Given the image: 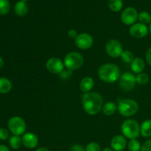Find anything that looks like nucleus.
<instances>
[{
	"mask_svg": "<svg viewBox=\"0 0 151 151\" xmlns=\"http://www.w3.org/2000/svg\"><path fill=\"white\" fill-rule=\"evenodd\" d=\"M82 105L84 111L88 114L96 115L103 109V97L94 91L85 93L82 96Z\"/></svg>",
	"mask_w": 151,
	"mask_h": 151,
	"instance_id": "1",
	"label": "nucleus"
},
{
	"mask_svg": "<svg viewBox=\"0 0 151 151\" xmlns=\"http://www.w3.org/2000/svg\"><path fill=\"white\" fill-rule=\"evenodd\" d=\"M97 75L100 79L107 83H115L120 77L119 66L114 63H106L99 68Z\"/></svg>",
	"mask_w": 151,
	"mask_h": 151,
	"instance_id": "2",
	"label": "nucleus"
},
{
	"mask_svg": "<svg viewBox=\"0 0 151 151\" xmlns=\"http://www.w3.org/2000/svg\"><path fill=\"white\" fill-rule=\"evenodd\" d=\"M121 131L125 138L136 139L140 135V125L134 119H127L122 124Z\"/></svg>",
	"mask_w": 151,
	"mask_h": 151,
	"instance_id": "3",
	"label": "nucleus"
},
{
	"mask_svg": "<svg viewBox=\"0 0 151 151\" xmlns=\"http://www.w3.org/2000/svg\"><path fill=\"white\" fill-rule=\"evenodd\" d=\"M117 109L122 116L128 117L132 116L137 113L139 110V104L132 99H124L118 103Z\"/></svg>",
	"mask_w": 151,
	"mask_h": 151,
	"instance_id": "4",
	"label": "nucleus"
},
{
	"mask_svg": "<svg viewBox=\"0 0 151 151\" xmlns=\"http://www.w3.org/2000/svg\"><path fill=\"white\" fill-rule=\"evenodd\" d=\"M84 62L83 57L78 52H70L64 58V66L66 69L70 71L77 70L83 66Z\"/></svg>",
	"mask_w": 151,
	"mask_h": 151,
	"instance_id": "5",
	"label": "nucleus"
},
{
	"mask_svg": "<svg viewBox=\"0 0 151 151\" xmlns=\"http://www.w3.org/2000/svg\"><path fill=\"white\" fill-rule=\"evenodd\" d=\"M7 126L10 132L16 136L22 135L26 131V123L20 116H13L10 118Z\"/></svg>",
	"mask_w": 151,
	"mask_h": 151,
	"instance_id": "6",
	"label": "nucleus"
},
{
	"mask_svg": "<svg viewBox=\"0 0 151 151\" xmlns=\"http://www.w3.org/2000/svg\"><path fill=\"white\" fill-rule=\"evenodd\" d=\"M119 84L121 88L124 91H131L132 89H134L137 84L136 76H134V74L131 72H125L119 77Z\"/></svg>",
	"mask_w": 151,
	"mask_h": 151,
	"instance_id": "7",
	"label": "nucleus"
},
{
	"mask_svg": "<svg viewBox=\"0 0 151 151\" xmlns=\"http://www.w3.org/2000/svg\"><path fill=\"white\" fill-rule=\"evenodd\" d=\"M106 51L107 54L111 58L120 57L123 50L122 46L119 41L116 39H111L106 44Z\"/></svg>",
	"mask_w": 151,
	"mask_h": 151,
	"instance_id": "8",
	"label": "nucleus"
},
{
	"mask_svg": "<svg viewBox=\"0 0 151 151\" xmlns=\"http://www.w3.org/2000/svg\"><path fill=\"white\" fill-rule=\"evenodd\" d=\"M75 44L79 49L88 50L92 47L94 44V38L88 33H80L75 39Z\"/></svg>",
	"mask_w": 151,
	"mask_h": 151,
	"instance_id": "9",
	"label": "nucleus"
},
{
	"mask_svg": "<svg viewBox=\"0 0 151 151\" xmlns=\"http://www.w3.org/2000/svg\"><path fill=\"white\" fill-rule=\"evenodd\" d=\"M64 63L60 58L56 57L50 58L46 64L47 70L55 75L61 73L64 70Z\"/></svg>",
	"mask_w": 151,
	"mask_h": 151,
	"instance_id": "10",
	"label": "nucleus"
},
{
	"mask_svg": "<svg viewBox=\"0 0 151 151\" xmlns=\"http://www.w3.org/2000/svg\"><path fill=\"white\" fill-rule=\"evenodd\" d=\"M138 13L134 7H127L121 14V20L125 25H133L138 19Z\"/></svg>",
	"mask_w": 151,
	"mask_h": 151,
	"instance_id": "11",
	"label": "nucleus"
},
{
	"mask_svg": "<svg viewBox=\"0 0 151 151\" xmlns=\"http://www.w3.org/2000/svg\"><path fill=\"white\" fill-rule=\"evenodd\" d=\"M149 28L142 23H135L130 27V35L135 38H142L148 34Z\"/></svg>",
	"mask_w": 151,
	"mask_h": 151,
	"instance_id": "12",
	"label": "nucleus"
},
{
	"mask_svg": "<svg viewBox=\"0 0 151 151\" xmlns=\"http://www.w3.org/2000/svg\"><path fill=\"white\" fill-rule=\"evenodd\" d=\"M22 145L25 147L29 149H33L37 147L38 144V138L33 133H26L22 138Z\"/></svg>",
	"mask_w": 151,
	"mask_h": 151,
	"instance_id": "13",
	"label": "nucleus"
},
{
	"mask_svg": "<svg viewBox=\"0 0 151 151\" xmlns=\"http://www.w3.org/2000/svg\"><path fill=\"white\" fill-rule=\"evenodd\" d=\"M126 139L122 135H116L111 141V147L114 151H122L127 146Z\"/></svg>",
	"mask_w": 151,
	"mask_h": 151,
	"instance_id": "14",
	"label": "nucleus"
},
{
	"mask_svg": "<svg viewBox=\"0 0 151 151\" xmlns=\"http://www.w3.org/2000/svg\"><path fill=\"white\" fill-rule=\"evenodd\" d=\"M145 68V63L141 58H136L131 63V69L135 74H140L144 71Z\"/></svg>",
	"mask_w": 151,
	"mask_h": 151,
	"instance_id": "15",
	"label": "nucleus"
},
{
	"mask_svg": "<svg viewBox=\"0 0 151 151\" xmlns=\"http://www.w3.org/2000/svg\"><path fill=\"white\" fill-rule=\"evenodd\" d=\"M94 86V81L91 77H85L83 78L80 83V88L84 93H88L92 90Z\"/></svg>",
	"mask_w": 151,
	"mask_h": 151,
	"instance_id": "16",
	"label": "nucleus"
},
{
	"mask_svg": "<svg viewBox=\"0 0 151 151\" xmlns=\"http://www.w3.org/2000/svg\"><path fill=\"white\" fill-rule=\"evenodd\" d=\"M140 134L144 138L151 137V119L145 120L140 126Z\"/></svg>",
	"mask_w": 151,
	"mask_h": 151,
	"instance_id": "17",
	"label": "nucleus"
},
{
	"mask_svg": "<svg viewBox=\"0 0 151 151\" xmlns=\"http://www.w3.org/2000/svg\"><path fill=\"white\" fill-rule=\"evenodd\" d=\"M14 11L16 15L19 16H24L27 13L28 6L26 1H19L15 4Z\"/></svg>",
	"mask_w": 151,
	"mask_h": 151,
	"instance_id": "18",
	"label": "nucleus"
},
{
	"mask_svg": "<svg viewBox=\"0 0 151 151\" xmlns=\"http://www.w3.org/2000/svg\"><path fill=\"white\" fill-rule=\"evenodd\" d=\"M103 112L106 116H111L116 112L117 106L114 102H108L105 103L103 106Z\"/></svg>",
	"mask_w": 151,
	"mask_h": 151,
	"instance_id": "19",
	"label": "nucleus"
},
{
	"mask_svg": "<svg viewBox=\"0 0 151 151\" xmlns=\"http://www.w3.org/2000/svg\"><path fill=\"white\" fill-rule=\"evenodd\" d=\"M12 83L10 80L5 78H0V93L7 94L11 90Z\"/></svg>",
	"mask_w": 151,
	"mask_h": 151,
	"instance_id": "20",
	"label": "nucleus"
},
{
	"mask_svg": "<svg viewBox=\"0 0 151 151\" xmlns=\"http://www.w3.org/2000/svg\"><path fill=\"white\" fill-rule=\"evenodd\" d=\"M9 144L12 148L14 149V150H17V149L20 148V147L22 146V139L19 136L13 135L10 137Z\"/></svg>",
	"mask_w": 151,
	"mask_h": 151,
	"instance_id": "21",
	"label": "nucleus"
},
{
	"mask_svg": "<svg viewBox=\"0 0 151 151\" xmlns=\"http://www.w3.org/2000/svg\"><path fill=\"white\" fill-rule=\"evenodd\" d=\"M123 2L122 0H109V7L112 11L119 12L122 10Z\"/></svg>",
	"mask_w": 151,
	"mask_h": 151,
	"instance_id": "22",
	"label": "nucleus"
},
{
	"mask_svg": "<svg viewBox=\"0 0 151 151\" xmlns=\"http://www.w3.org/2000/svg\"><path fill=\"white\" fill-rule=\"evenodd\" d=\"M136 80H137V83L139 85H146L148 83L149 81H150V78H149L148 75L144 72L138 74L136 76Z\"/></svg>",
	"mask_w": 151,
	"mask_h": 151,
	"instance_id": "23",
	"label": "nucleus"
},
{
	"mask_svg": "<svg viewBox=\"0 0 151 151\" xmlns=\"http://www.w3.org/2000/svg\"><path fill=\"white\" fill-rule=\"evenodd\" d=\"M138 19L140 23L147 24L151 23V16L149 13L146 11H142L138 15Z\"/></svg>",
	"mask_w": 151,
	"mask_h": 151,
	"instance_id": "24",
	"label": "nucleus"
},
{
	"mask_svg": "<svg viewBox=\"0 0 151 151\" xmlns=\"http://www.w3.org/2000/svg\"><path fill=\"white\" fill-rule=\"evenodd\" d=\"M120 57L122 61L126 63H131L134 59V54L132 52L129 51V50H125L122 52Z\"/></svg>",
	"mask_w": 151,
	"mask_h": 151,
	"instance_id": "25",
	"label": "nucleus"
},
{
	"mask_svg": "<svg viewBox=\"0 0 151 151\" xmlns=\"http://www.w3.org/2000/svg\"><path fill=\"white\" fill-rule=\"evenodd\" d=\"M128 148L129 151H140L142 148L141 143L136 139H131L128 143Z\"/></svg>",
	"mask_w": 151,
	"mask_h": 151,
	"instance_id": "26",
	"label": "nucleus"
},
{
	"mask_svg": "<svg viewBox=\"0 0 151 151\" xmlns=\"http://www.w3.org/2000/svg\"><path fill=\"white\" fill-rule=\"evenodd\" d=\"M10 11L8 0H0V15H5Z\"/></svg>",
	"mask_w": 151,
	"mask_h": 151,
	"instance_id": "27",
	"label": "nucleus"
},
{
	"mask_svg": "<svg viewBox=\"0 0 151 151\" xmlns=\"http://www.w3.org/2000/svg\"><path fill=\"white\" fill-rule=\"evenodd\" d=\"M86 151H101V148H100V146L99 145V144H97V142H92L88 143L86 145L85 148Z\"/></svg>",
	"mask_w": 151,
	"mask_h": 151,
	"instance_id": "28",
	"label": "nucleus"
},
{
	"mask_svg": "<svg viewBox=\"0 0 151 151\" xmlns=\"http://www.w3.org/2000/svg\"><path fill=\"white\" fill-rule=\"evenodd\" d=\"M9 137V133L4 128H0V140H7Z\"/></svg>",
	"mask_w": 151,
	"mask_h": 151,
	"instance_id": "29",
	"label": "nucleus"
},
{
	"mask_svg": "<svg viewBox=\"0 0 151 151\" xmlns=\"http://www.w3.org/2000/svg\"><path fill=\"white\" fill-rule=\"evenodd\" d=\"M140 151H151V139L145 142L144 144L142 145Z\"/></svg>",
	"mask_w": 151,
	"mask_h": 151,
	"instance_id": "30",
	"label": "nucleus"
},
{
	"mask_svg": "<svg viewBox=\"0 0 151 151\" xmlns=\"http://www.w3.org/2000/svg\"><path fill=\"white\" fill-rule=\"evenodd\" d=\"M71 75H72V71L68 70V69H66V70H63V72L60 74V78H63V79H66V78H69V77L71 76Z\"/></svg>",
	"mask_w": 151,
	"mask_h": 151,
	"instance_id": "31",
	"label": "nucleus"
},
{
	"mask_svg": "<svg viewBox=\"0 0 151 151\" xmlns=\"http://www.w3.org/2000/svg\"><path fill=\"white\" fill-rule=\"evenodd\" d=\"M69 151H86L85 149L80 145H74L71 147Z\"/></svg>",
	"mask_w": 151,
	"mask_h": 151,
	"instance_id": "32",
	"label": "nucleus"
},
{
	"mask_svg": "<svg viewBox=\"0 0 151 151\" xmlns=\"http://www.w3.org/2000/svg\"><path fill=\"white\" fill-rule=\"evenodd\" d=\"M78 32H77V31L75 30V29H70V30L68 31V36L69 37V38H74V39H75L76 38V37L78 36Z\"/></svg>",
	"mask_w": 151,
	"mask_h": 151,
	"instance_id": "33",
	"label": "nucleus"
},
{
	"mask_svg": "<svg viewBox=\"0 0 151 151\" xmlns=\"http://www.w3.org/2000/svg\"><path fill=\"white\" fill-rule=\"evenodd\" d=\"M145 58L146 60H147V63H148L150 66H151V47H150V48L147 50L145 55Z\"/></svg>",
	"mask_w": 151,
	"mask_h": 151,
	"instance_id": "34",
	"label": "nucleus"
},
{
	"mask_svg": "<svg viewBox=\"0 0 151 151\" xmlns=\"http://www.w3.org/2000/svg\"><path fill=\"white\" fill-rule=\"evenodd\" d=\"M0 151H10V150L7 146L3 145H0Z\"/></svg>",
	"mask_w": 151,
	"mask_h": 151,
	"instance_id": "35",
	"label": "nucleus"
},
{
	"mask_svg": "<svg viewBox=\"0 0 151 151\" xmlns=\"http://www.w3.org/2000/svg\"><path fill=\"white\" fill-rule=\"evenodd\" d=\"M35 151H50L49 149L46 148V147H39V148L37 149Z\"/></svg>",
	"mask_w": 151,
	"mask_h": 151,
	"instance_id": "36",
	"label": "nucleus"
},
{
	"mask_svg": "<svg viewBox=\"0 0 151 151\" xmlns=\"http://www.w3.org/2000/svg\"><path fill=\"white\" fill-rule=\"evenodd\" d=\"M101 151H114V150L111 147H106V148H104Z\"/></svg>",
	"mask_w": 151,
	"mask_h": 151,
	"instance_id": "37",
	"label": "nucleus"
},
{
	"mask_svg": "<svg viewBox=\"0 0 151 151\" xmlns=\"http://www.w3.org/2000/svg\"><path fill=\"white\" fill-rule=\"evenodd\" d=\"M3 65H4V60H3V59L0 57V69L2 67Z\"/></svg>",
	"mask_w": 151,
	"mask_h": 151,
	"instance_id": "38",
	"label": "nucleus"
},
{
	"mask_svg": "<svg viewBox=\"0 0 151 151\" xmlns=\"http://www.w3.org/2000/svg\"><path fill=\"white\" fill-rule=\"evenodd\" d=\"M149 32H150V33L151 34V23L150 24V27H149Z\"/></svg>",
	"mask_w": 151,
	"mask_h": 151,
	"instance_id": "39",
	"label": "nucleus"
},
{
	"mask_svg": "<svg viewBox=\"0 0 151 151\" xmlns=\"http://www.w3.org/2000/svg\"><path fill=\"white\" fill-rule=\"evenodd\" d=\"M22 1H28V0H22Z\"/></svg>",
	"mask_w": 151,
	"mask_h": 151,
	"instance_id": "40",
	"label": "nucleus"
}]
</instances>
